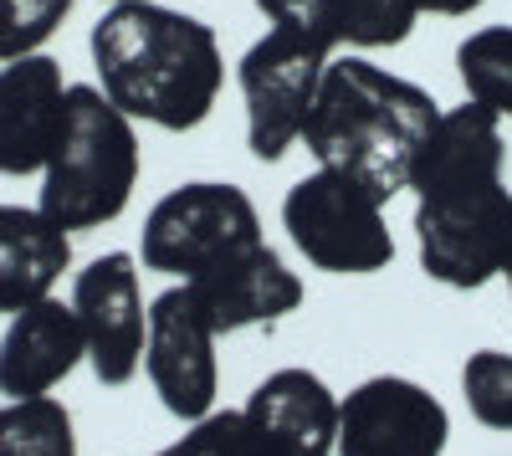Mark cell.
I'll list each match as a JSON object with an SVG mask.
<instances>
[{"instance_id": "cell-1", "label": "cell", "mask_w": 512, "mask_h": 456, "mask_svg": "<svg viewBox=\"0 0 512 456\" xmlns=\"http://www.w3.org/2000/svg\"><path fill=\"white\" fill-rule=\"evenodd\" d=\"M502 118L461 103L441 108L436 134L425 139L415 159V252L420 272L477 293L492 277H502V246H507V216L512 190L502 185Z\"/></svg>"}, {"instance_id": "cell-2", "label": "cell", "mask_w": 512, "mask_h": 456, "mask_svg": "<svg viewBox=\"0 0 512 456\" xmlns=\"http://www.w3.org/2000/svg\"><path fill=\"white\" fill-rule=\"evenodd\" d=\"M98 88L134 123L185 134L200 129L221 98L226 62L205 21L169 11L159 0H123L93 26Z\"/></svg>"}, {"instance_id": "cell-3", "label": "cell", "mask_w": 512, "mask_h": 456, "mask_svg": "<svg viewBox=\"0 0 512 456\" xmlns=\"http://www.w3.org/2000/svg\"><path fill=\"white\" fill-rule=\"evenodd\" d=\"M436 123L441 103L410 77L384 72L369 57H328L303 144L318 170L344 175L390 205L400 190H410L415 159Z\"/></svg>"}, {"instance_id": "cell-4", "label": "cell", "mask_w": 512, "mask_h": 456, "mask_svg": "<svg viewBox=\"0 0 512 456\" xmlns=\"http://www.w3.org/2000/svg\"><path fill=\"white\" fill-rule=\"evenodd\" d=\"M139 134L134 118L113 108L103 88L77 82L62 98V129L41 170L36 211L62 231H93L128 211L139 185Z\"/></svg>"}, {"instance_id": "cell-5", "label": "cell", "mask_w": 512, "mask_h": 456, "mask_svg": "<svg viewBox=\"0 0 512 456\" xmlns=\"http://www.w3.org/2000/svg\"><path fill=\"white\" fill-rule=\"evenodd\" d=\"M256 241H262V221H256V205L241 185L190 180L154 200V211L144 216L139 262L175 282H195Z\"/></svg>"}, {"instance_id": "cell-6", "label": "cell", "mask_w": 512, "mask_h": 456, "mask_svg": "<svg viewBox=\"0 0 512 456\" xmlns=\"http://www.w3.org/2000/svg\"><path fill=\"white\" fill-rule=\"evenodd\" d=\"M282 231L318 272H333V277H369L395 262L384 200H374L364 185L333 170H313L287 190Z\"/></svg>"}, {"instance_id": "cell-7", "label": "cell", "mask_w": 512, "mask_h": 456, "mask_svg": "<svg viewBox=\"0 0 512 456\" xmlns=\"http://www.w3.org/2000/svg\"><path fill=\"white\" fill-rule=\"evenodd\" d=\"M328 57L333 52L318 47V41L272 26L236 62V82L246 98V144L262 164H277L292 144H303Z\"/></svg>"}, {"instance_id": "cell-8", "label": "cell", "mask_w": 512, "mask_h": 456, "mask_svg": "<svg viewBox=\"0 0 512 456\" xmlns=\"http://www.w3.org/2000/svg\"><path fill=\"white\" fill-rule=\"evenodd\" d=\"M216 328L200 313L185 282L164 287L149 303V344H144V375L159 405L175 421L195 426L216 410L221 395V364H216Z\"/></svg>"}, {"instance_id": "cell-9", "label": "cell", "mask_w": 512, "mask_h": 456, "mask_svg": "<svg viewBox=\"0 0 512 456\" xmlns=\"http://www.w3.org/2000/svg\"><path fill=\"white\" fill-rule=\"evenodd\" d=\"M446 436V405L405 375H374L338 400V456H446Z\"/></svg>"}, {"instance_id": "cell-10", "label": "cell", "mask_w": 512, "mask_h": 456, "mask_svg": "<svg viewBox=\"0 0 512 456\" xmlns=\"http://www.w3.org/2000/svg\"><path fill=\"white\" fill-rule=\"evenodd\" d=\"M72 313L88 339V364L98 385H128L144 369L149 313L139 293V262L128 252L93 257L72 282Z\"/></svg>"}, {"instance_id": "cell-11", "label": "cell", "mask_w": 512, "mask_h": 456, "mask_svg": "<svg viewBox=\"0 0 512 456\" xmlns=\"http://www.w3.org/2000/svg\"><path fill=\"white\" fill-rule=\"evenodd\" d=\"M200 313L210 318L216 334H241V328H256V323H277L287 313L303 308V277H297L267 241L246 246L231 262L210 267L205 277L185 282Z\"/></svg>"}, {"instance_id": "cell-12", "label": "cell", "mask_w": 512, "mask_h": 456, "mask_svg": "<svg viewBox=\"0 0 512 456\" xmlns=\"http://www.w3.org/2000/svg\"><path fill=\"white\" fill-rule=\"evenodd\" d=\"M267 456H338V395L313 369H277L241 405Z\"/></svg>"}, {"instance_id": "cell-13", "label": "cell", "mask_w": 512, "mask_h": 456, "mask_svg": "<svg viewBox=\"0 0 512 456\" xmlns=\"http://www.w3.org/2000/svg\"><path fill=\"white\" fill-rule=\"evenodd\" d=\"M62 62L52 57H16L0 67V175H36L62 129Z\"/></svg>"}, {"instance_id": "cell-14", "label": "cell", "mask_w": 512, "mask_h": 456, "mask_svg": "<svg viewBox=\"0 0 512 456\" xmlns=\"http://www.w3.org/2000/svg\"><path fill=\"white\" fill-rule=\"evenodd\" d=\"M82 359H88V339H82L72 303L41 298L21 308L0 334V395L11 400L52 395Z\"/></svg>"}, {"instance_id": "cell-15", "label": "cell", "mask_w": 512, "mask_h": 456, "mask_svg": "<svg viewBox=\"0 0 512 456\" xmlns=\"http://www.w3.org/2000/svg\"><path fill=\"white\" fill-rule=\"evenodd\" d=\"M72 267V236L26 205H0V313H21L52 298L57 277Z\"/></svg>"}, {"instance_id": "cell-16", "label": "cell", "mask_w": 512, "mask_h": 456, "mask_svg": "<svg viewBox=\"0 0 512 456\" xmlns=\"http://www.w3.org/2000/svg\"><path fill=\"white\" fill-rule=\"evenodd\" d=\"M456 72L466 103L512 118V26H482L456 47Z\"/></svg>"}, {"instance_id": "cell-17", "label": "cell", "mask_w": 512, "mask_h": 456, "mask_svg": "<svg viewBox=\"0 0 512 456\" xmlns=\"http://www.w3.org/2000/svg\"><path fill=\"white\" fill-rule=\"evenodd\" d=\"M0 456H77L72 410L52 395L0 405Z\"/></svg>"}, {"instance_id": "cell-18", "label": "cell", "mask_w": 512, "mask_h": 456, "mask_svg": "<svg viewBox=\"0 0 512 456\" xmlns=\"http://www.w3.org/2000/svg\"><path fill=\"white\" fill-rule=\"evenodd\" d=\"M420 0H333V26H338V47H400L420 21Z\"/></svg>"}, {"instance_id": "cell-19", "label": "cell", "mask_w": 512, "mask_h": 456, "mask_svg": "<svg viewBox=\"0 0 512 456\" xmlns=\"http://www.w3.org/2000/svg\"><path fill=\"white\" fill-rule=\"evenodd\" d=\"M461 400L487 431H512V354L477 349L461 364Z\"/></svg>"}, {"instance_id": "cell-20", "label": "cell", "mask_w": 512, "mask_h": 456, "mask_svg": "<svg viewBox=\"0 0 512 456\" xmlns=\"http://www.w3.org/2000/svg\"><path fill=\"white\" fill-rule=\"evenodd\" d=\"M72 11V0H0V62L31 57Z\"/></svg>"}, {"instance_id": "cell-21", "label": "cell", "mask_w": 512, "mask_h": 456, "mask_svg": "<svg viewBox=\"0 0 512 456\" xmlns=\"http://www.w3.org/2000/svg\"><path fill=\"white\" fill-rule=\"evenodd\" d=\"M154 456H267V451L251 436L241 410H210V416L195 421L175 446H164Z\"/></svg>"}, {"instance_id": "cell-22", "label": "cell", "mask_w": 512, "mask_h": 456, "mask_svg": "<svg viewBox=\"0 0 512 456\" xmlns=\"http://www.w3.org/2000/svg\"><path fill=\"white\" fill-rule=\"evenodd\" d=\"M277 31H292V36H308L318 47H338V26H333V0H256Z\"/></svg>"}, {"instance_id": "cell-23", "label": "cell", "mask_w": 512, "mask_h": 456, "mask_svg": "<svg viewBox=\"0 0 512 456\" xmlns=\"http://www.w3.org/2000/svg\"><path fill=\"white\" fill-rule=\"evenodd\" d=\"M477 6H487V0H420V11L431 16H472Z\"/></svg>"}, {"instance_id": "cell-24", "label": "cell", "mask_w": 512, "mask_h": 456, "mask_svg": "<svg viewBox=\"0 0 512 456\" xmlns=\"http://www.w3.org/2000/svg\"><path fill=\"white\" fill-rule=\"evenodd\" d=\"M502 277L512 287V216H507V246H502Z\"/></svg>"}, {"instance_id": "cell-25", "label": "cell", "mask_w": 512, "mask_h": 456, "mask_svg": "<svg viewBox=\"0 0 512 456\" xmlns=\"http://www.w3.org/2000/svg\"><path fill=\"white\" fill-rule=\"evenodd\" d=\"M113 6H123V0H113Z\"/></svg>"}]
</instances>
